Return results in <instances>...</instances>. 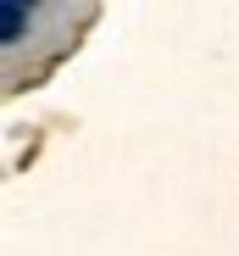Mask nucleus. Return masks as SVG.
Listing matches in <instances>:
<instances>
[{"label":"nucleus","instance_id":"f257e3e1","mask_svg":"<svg viewBox=\"0 0 239 256\" xmlns=\"http://www.w3.org/2000/svg\"><path fill=\"white\" fill-rule=\"evenodd\" d=\"M28 6H17V0H0V45H11V39H22L28 34Z\"/></svg>","mask_w":239,"mask_h":256}]
</instances>
